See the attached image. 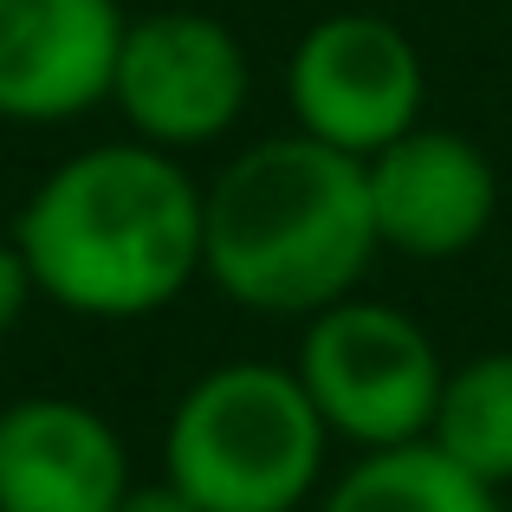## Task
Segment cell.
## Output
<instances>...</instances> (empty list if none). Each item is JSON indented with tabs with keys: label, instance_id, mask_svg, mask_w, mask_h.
Listing matches in <instances>:
<instances>
[{
	"label": "cell",
	"instance_id": "7a4b0ae2",
	"mask_svg": "<svg viewBox=\"0 0 512 512\" xmlns=\"http://www.w3.org/2000/svg\"><path fill=\"white\" fill-rule=\"evenodd\" d=\"M363 163L331 143L260 137L201 182V279L253 318H312L376 260Z\"/></svg>",
	"mask_w": 512,
	"mask_h": 512
},
{
	"label": "cell",
	"instance_id": "6da1fadb",
	"mask_svg": "<svg viewBox=\"0 0 512 512\" xmlns=\"http://www.w3.org/2000/svg\"><path fill=\"white\" fill-rule=\"evenodd\" d=\"M13 247L46 305L137 325L201 279V182L156 143H91L39 175Z\"/></svg>",
	"mask_w": 512,
	"mask_h": 512
},
{
	"label": "cell",
	"instance_id": "5bb4252c",
	"mask_svg": "<svg viewBox=\"0 0 512 512\" xmlns=\"http://www.w3.org/2000/svg\"><path fill=\"white\" fill-rule=\"evenodd\" d=\"M500 7H512V0H500Z\"/></svg>",
	"mask_w": 512,
	"mask_h": 512
},
{
	"label": "cell",
	"instance_id": "277c9868",
	"mask_svg": "<svg viewBox=\"0 0 512 512\" xmlns=\"http://www.w3.org/2000/svg\"><path fill=\"white\" fill-rule=\"evenodd\" d=\"M292 370L318 402L331 441H350L357 454L428 441L441 383H448L441 344L428 338L422 318L357 292L305 318Z\"/></svg>",
	"mask_w": 512,
	"mask_h": 512
},
{
	"label": "cell",
	"instance_id": "52a82bcc",
	"mask_svg": "<svg viewBox=\"0 0 512 512\" xmlns=\"http://www.w3.org/2000/svg\"><path fill=\"white\" fill-rule=\"evenodd\" d=\"M363 182H370L376 247L402 253L415 266L474 253L500 214V169L467 130L441 124L402 130L396 143H383L363 163Z\"/></svg>",
	"mask_w": 512,
	"mask_h": 512
},
{
	"label": "cell",
	"instance_id": "ba28073f",
	"mask_svg": "<svg viewBox=\"0 0 512 512\" xmlns=\"http://www.w3.org/2000/svg\"><path fill=\"white\" fill-rule=\"evenodd\" d=\"M124 26L117 0H0V117L72 124L111 104Z\"/></svg>",
	"mask_w": 512,
	"mask_h": 512
},
{
	"label": "cell",
	"instance_id": "3957f363",
	"mask_svg": "<svg viewBox=\"0 0 512 512\" xmlns=\"http://www.w3.org/2000/svg\"><path fill=\"white\" fill-rule=\"evenodd\" d=\"M331 428L292 363H214L175 396L163 480L201 512H305L325 487Z\"/></svg>",
	"mask_w": 512,
	"mask_h": 512
},
{
	"label": "cell",
	"instance_id": "8992f818",
	"mask_svg": "<svg viewBox=\"0 0 512 512\" xmlns=\"http://www.w3.org/2000/svg\"><path fill=\"white\" fill-rule=\"evenodd\" d=\"M253 59L240 33L195 7H156L124 26L111 72V104L137 143L169 156L208 150L247 117Z\"/></svg>",
	"mask_w": 512,
	"mask_h": 512
},
{
	"label": "cell",
	"instance_id": "9c48e42d",
	"mask_svg": "<svg viewBox=\"0 0 512 512\" xmlns=\"http://www.w3.org/2000/svg\"><path fill=\"white\" fill-rule=\"evenodd\" d=\"M130 448L78 396H20L0 409V512H117Z\"/></svg>",
	"mask_w": 512,
	"mask_h": 512
},
{
	"label": "cell",
	"instance_id": "5b68a950",
	"mask_svg": "<svg viewBox=\"0 0 512 512\" xmlns=\"http://www.w3.org/2000/svg\"><path fill=\"white\" fill-rule=\"evenodd\" d=\"M286 104L305 137L370 163L383 143L422 124L428 65L389 13H325L299 33L286 59Z\"/></svg>",
	"mask_w": 512,
	"mask_h": 512
},
{
	"label": "cell",
	"instance_id": "30bf717a",
	"mask_svg": "<svg viewBox=\"0 0 512 512\" xmlns=\"http://www.w3.org/2000/svg\"><path fill=\"white\" fill-rule=\"evenodd\" d=\"M312 512H506L500 493L448 461L435 441L370 448L325 487Z\"/></svg>",
	"mask_w": 512,
	"mask_h": 512
},
{
	"label": "cell",
	"instance_id": "8fae6325",
	"mask_svg": "<svg viewBox=\"0 0 512 512\" xmlns=\"http://www.w3.org/2000/svg\"><path fill=\"white\" fill-rule=\"evenodd\" d=\"M428 441L480 487H512V350H480L441 383Z\"/></svg>",
	"mask_w": 512,
	"mask_h": 512
},
{
	"label": "cell",
	"instance_id": "7c38bea8",
	"mask_svg": "<svg viewBox=\"0 0 512 512\" xmlns=\"http://www.w3.org/2000/svg\"><path fill=\"white\" fill-rule=\"evenodd\" d=\"M39 292H33V273H26V260H20V247H13V234L0 240V338H7L13 325L26 318V305H33Z\"/></svg>",
	"mask_w": 512,
	"mask_h": 512
},
{
	"label": "cell",
	"instance_id": "4fadbf2b",
	"mask_svg": "<svg viewBox=\"0 0 512 512\" xmlns=\"http://www.w3.org/2000/svg\"><path fill=\"white\" fill-rule=\"evenodd\" d=\"M117 512H201L175 480H130V493L117 500Z\"/></svg>",
	"mask_w": 512,
	"mask_h": 512
}]
</instances>
